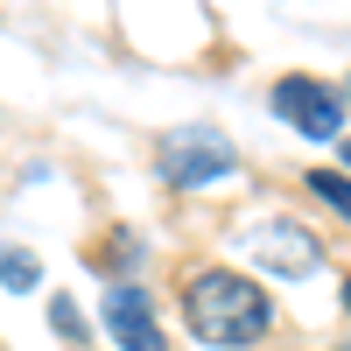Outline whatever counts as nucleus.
Segmentation results:
<instances>
[{
    "instance_id": "nucleus-1",
    "label": "nucleus",
    "mask_w": 351,
    "mask_h": 351,
    "mask_svg": "<svg viewBox=\"0 0 351 351\" xmlns=\"http://www.w3.org/2000/svg\"><path fill=\"white\" fill-rule=\"evenodd\" d=\"M183 316H190V330H197L204 344L246 351V344H260V337H267L274 302H267V288H253L246 274L204 267V274H190V288H183Z\"/></svg>"
},
{
    "instance_id": "nucleus-2",
    "label": "nucleus",
    "mask_w": 351,
    "mask_h": 351,
    "mask_svg": "<svg viewBox=\"0 0 351 351\" xmlns=\"http://www.w3.org/2000/svg\"><path fill=\"white\" fill-rule=\"evenodd\" d=\"M155 169L169 176L176 190H204V183L239 176V155H232V141H225L218 127L190 120V127H169V134L155 141Z\"/></svg>"
},
{
    "instance_id": "nucleus-3",
    "label": "nucleus",
    "mask_w": 351,
    "mask_h": 351,
    "mask_svg": "<svg viewBox=\"0 0 351 351\" xmlns=\"http://www.w3.org/2000/svg\"><path fill=\"white\" fill-rule=\"evenodd\" d=\"M274 112H281L295 134H309V141H330V134L344 127V99L330 92L324 77H302V71L274 77Z\"/></svg>"
},
{
    "instance_id": "nucleus-4",
    "label": "nucleus",
    "mask_w": 351,
    "mask_h": 351,
    "mask_svg": "<svg viewBox=\"0 0 351 351\" xmlns=\"http://www.w3.org/2000/svg\"><path fill=\"white\" fill-rule=\"evenodd\" d=\"M106 330L120 337L127 351H169V344H162V324H155V302H148V288H134V281L106 288Z\"/></svg>"
},
{
    "instance_id": "nucleus-5",
    "label": "nucleus",
    "mask_w": 351,
    "mask_h": 351,
    "mask_svg": "<svg viewBox=\"0 0 351 351\" xmlns=\"http://www.w3.org/2000/svg\"><path fill=\"white\" fill-rule=\"evenodd\" d=\"M253 260L267 274H309L316 260H324V246H316V232H302L295 218H274L253 232Z\"/></svg>"
},
{
    "instance_id": "nucleus-6",
    "label": "nucleus",
    "mask_w": 351,
    "mask_h": 351,
    "mask_svg": "<svg viewBox=\"0 0 351 351\" xmlns=\"http://www.w3.org/2000/svg\"><path fill=\"white\" fill-rule=\"evenodd\" d=\"M0 281H8L14 295H28V288L43 281V260H36V253H21V246H0Z\"/></svg>"
},
{
    "instance_id": "nucleus-7",
    "label": "nucleus",
    "mask_w": 351,
    "mask_h": 351,
    "mask_svg": "<svg viewBox=\"0 0 351 351\" xmlns=\"http://www.w3.org/2000/svg\"><path fill=\"white\" fill-rule=\"evenodd\" d=\"M309 190L324 197L330 211H344V218H351V176H330V169H316V176H309Z\"/></svg>"
},
{
    "instance_id": "nucleus-8",
    "label": "nucleus",
    "mask_w": 351,
    "mask_h": 351,
    "mask_svg": "<svg viewBox=\"0 0 351 351\" xmlns=\"http://www.w3.org/2000/svg\"><path fill=\"white\" fill-rule=\"evenodd\" d=\"M49 316H56V330H64V337H84V316L71 309V295H56V302H49Z\"/></svg>"
},
{
    "instance_id": "nucleus-9",
    "label": "nucleus",
    "mask_w": 351,
    "mask_h": 351,
    "mask_svg": "<svg viewBox=\"0 0 351 351\" xmlns=\"http://www.w3.org/2000/svg\"><path fill=\"white\" fill-rule=\"evenodd\" d=\"M344 106H351V77H344Z\"/></svg>"
},
{
    "instance_id": "nucleus-10",
    "label": "nucleus",
    "mask_w": 351,
    "mask_h": 351,
    "mask_svg": "<svg viewBox=\"0 0 351 351\" xmlns=\"http://www.w3.org/2000/svg\"><path fill=\"white\" fill-rule=\"evenodd\" d=\"M344 169H351V141H344Z\"/></svg>"
},
{
    "instance_id": "nucleus-11",
    "label": "nucleus",
    "mask_w": 351,
    "mask_h": 351,
    "mask_svg": "<svg viewBox=\"0 0 351 351\" xmlns=\"http://www.w3.org/2000/svg\"><path fill=\"white\" fill-rule=\"evenodd\" d=\"M344 309H351V281H344Z\"/></svg>"
}]
</instances>
